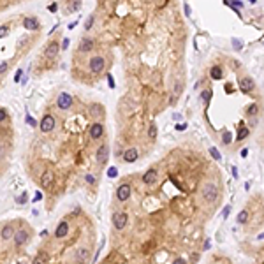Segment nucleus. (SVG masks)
I'll use <instances>...</instances> for the list:
<instances>
[{
  "instance_id": "f257e3e1",
  "label": "nucleus",
  "mask_w": 264,
  "mask_h": 264,
  "mask_svg": "<svg viewBox=\"0 0 264 264\" xmlns=\"http://www.w3.org/2000/svg\"><path fill=\"white\" fill-rule=\"evenodd\" d=\"M203 197H204L208 203H213V201L218 197V189H217L215 183H204L203 187Z\"/></svg>"
},
{
  "instance_id": "f03ea898",
  "label": "nucleus",
  "mask_w": 264,
  "mask_h": 264,
  "mask_svg": "<svg viewBox=\"0 0 264 264\" xmlns=\"http://www.w3.org/2000/svg\"><path fill=\"white\" fill-rule=\"evenodd\" d=\"M53 129H55V116L53 114H44L43 122H41V130H43L44 134H48Z\"/></svg>"
},
{
  "instance_id": "7ed1b4c3",
  "label": "nucleus",
  "mask_w": 264,
  "mask_h": 264,
  "mask_svg": "<svg viewBox=\"0 0 264 264\" xmlns=\"http://www.w3.org/2000/svg\"><path fill=\"white\" fill-rule=\"evenodd\" d=\"M56 106H58L60 109H69L70 106H72V97H70L69 93H65V92H62L58 95V99H56Z\"/></svg>"
},
{
  "instance_id": "20e7f679",
  "label": "nucleus",
  "mask_w": 264,
  "mask_h": 264,
  "mask_svg": "<svg viewBox=\"0 0 264 264\" xmlns=\"http://www.w3.org/2000/svg\"><path fill=\"white\" fill-rule=\"evenodd\" d=\"M127 220H129V217H127L125 211H118V213L113 217V224H114V227H116L118 231H122V229L127 226Z\"/></svg>"
},
{
  "instance_id": "39448f33",
  "label": "nucleus",
  "mask_w": 264,
  "mask_h": 264,
  "mask_svg": "<svg viewBox=\"0 0 264 264\" xmlns=\"http://www.w3.org/2000/svg\"><path fill=\"white\" fill-rule=\"evenodd\" d=\"M104 65H106V62H104L102 56H92L90 58V70L92 72H102Z\"/></svg>"
},
{
  "instance_id": "423d86ee",
  "label": "nucleus",
  "mask_w": 264,
  "mask_h": 264,
  "mask_svg": "<svg viewBox=\"0 0 264 264\" xmlns=\"http://www.w3.org/2000/svg\"><path fill=\"white\" fill-rule=\"evenodd\" d=\"M116 197H118L120 201H127L130 197V185L129 183H123L120 185L118 189H116Z\"/></svg>"
},
{
  "instance_id": "0eeeda50",
  "label": "nucleus",
  "mask_w": 264,
  "mask_h": 264,
  "mask_svg": "<svg viewBox=\"0 0 264 264\" xmlns=\"http://www.w3.org/2000/svg\"><path fill=\"white\" fill-rule=\"evenodd\" d=\"M108 153H109L108 145H101V146H99L97 153H95V157H97V162H99V164H106V160H108Z\"/></svg>"
},
{
  "instance_id": "6e6552de",
  "label": "nucleus",
  "mask_w": 264,
  "mask_h": 264,
  "mask_svg": "<svg viewBox=\"0 0 264 264\" xmlns=\"http://www.w3.org/2000/svg\"><path fill=\"white\" fill-rule=\"evenodd\" d=\"M104 134V127H102V123H92L90 125V137L92 139H99L101 136Z\"/></svg>"
},
{
  "instance_id": "1a4fd4ad",
  "label": "nucleus",
  "mask_w": 264,
  "mask_h": 264,
  "mask_svg": "<svg viewBox=\"0 0 264 264\" xmlns=\"http://www.w3.org/2000/svg\"><path fill=\"white\" fill-rule=\"evenodd\" d=\"M58 51H60V43L53 41V43H49L48 48H46V56H48V58H55V56L58 55Z\"/></svg>"
},
{
  "instance_id": "9d476101",
  "label": "nucleus",
  "mask_w": 264,
  "mask_h": 264,
  "mask_svg": "<svg viewBox=\"0 0 264 264\" xmlns=\"http://www.w3.org/2000/svg\"><path fill=\"white\" fill-rule=\"evenodd\" d=\"M239 86H241L243 92H252L253 88H255V81L252 79V78H241V81H239Z\"/></svg>"
},
{
  "instance_id": "9b49d317",
  "label": "nucleus",
  "mask_w": 264,
  "mask_h": 264,
  "mask_svg": "<svg viewBox=\"0 0 264 264\" xmlns=\"http://www.w3.org/2000/svg\"><path fill=\"white\" fill-rule=\"evenodd\" d=\"M90 114H92V116H95V118H102L104 114H106V109L102 108V106H101V104H92V106H90Z\"/></svg>"
},
{
  "instance_id": "f8f14e48",
  "label": "nucleus",
  "mask_w": 264,
  "mask_h": 264,
  "mask_svg": "<svg viewBox=\"0 0 264 264\" xmlns=\"http://www.w3.org/2000/svg\"><path fill=\"white\" fill-rule=\"evenodd\" d=\"M28 239V232L27 231H16V234H14V243H16L18 247H21V245H25Z\"/></svg>"
},
{
  "instance_id": "ddd939ff",
  "label": "nucleus",
  "mask_w": 264,
  "mask_h": 264,
  "mask_svg": "<svg viewBox=\"0 0 264 264\" xmlns=\"http://www.w3.org/2000/svg\"><path fill=\"white\" fill-rule=\"evenodd\" d=\"M157 181V171L155 169H150V171H146L145 174H143V183L146 185H151Z\"/></svg>"
},
{
  "instance_id": "4468645a",
  "label": "nucleus",
  "mask_w": 264,
  "mask_h": 264,
  "mask_svg": "<svg viewBox=\"0 0 264 264\" xmlns=\"http://www.w3.org/2000/svg\"><path fill=\"white\" fill-rule=\"evenodd\" d=\"M76 259H78V262H86L88 259H90V252H88V248H78L76 250Z\"/></svg>"
},
{
  "instance_id": "2eb2a0df",
  "label": "nucleus",
  "mask_w": 264,
  "mask_h": 264,
  "mask_svg": "<svg viewBox=\"0 0 264 264\" xmlns=\"http://www.w3.org/2000/svg\"><path fill=\"white\" fill-rule=\"evenodd\" d=\"M23 27L27 28V30H37L39 21L35 20V18H32V16H27L25 20H23Z\"/></svg>"
},
{
  "instance_id": "dca6fc26",
  "label": "nucleus",
  "mask_w": 264,
  "mask_h": 264,
  "mask_svg": "<svg viewBox=\"0 0 264 264\" xmlns=\"http://www.w3.org/2000/svg\"><path fill=\"white\" fill-rule=\"evenodd\" d=\"M67 232H69V224H67V222H60L58 227H56V231H55V236L64 238V236H67Z\"/></svg>"
},
{
  "instance_id": "f3484780",
  "label": "nucleus",
  "mask_w": 264,
  "mask_h": 264,
  "mask_svg": "<svg viewBox=\"0 0 264 264\" xmlns=\"http://www.w3.org/2000/svg\"><path fill=\"white\" fill-rule=\"evenodd\" d=\"M92 48H93V41H92V39L85 37L83 41H81V44H79V51H81V53H86V51H90Z\"/></svg>"
},
{
  "instance_id": "a211bd4d",
  "label": "nucleus",
  "mask_w": 264,
  "mask_h": 264,
  "mask_svg": "<svg viewBox=\"0 0 264 264\" xmlns=\"http://www.w3.org/2000/svg\"><path fill=\"white\" fill-rule=\"evenodd\" d=\"M137 159V150L136 148H129V150L123 153V160L125 162H134Z\"/></svg>"
},
{
  "instance_id": "6ab92c4d",
  "label": "nucleus",
  "mask_w": 264,
  "mask_h": 264,
  "mask_svg": "<svg viewBox=\"0 0 264 264\" xmlns=\"http://www.w3.org/2000/svg\"><path fill=\"white\" fill-rule=\"evenodd\" d=\"M51 181H53V171H44L43 178H41V183H43V187H49V185H51Z\"/></svg>"
},
{
  "instance_id": "aec40b11",
  "label": "nucleus",
  "mask_w": 264,
  "mask_h": 264,
  "mask_svg": "<svg viewBox=\"0 0 264 264\" xmlns=\"http://www.w3.org/2000/svg\"><path fill=\"white\" fill-rule=\"evenodd\" d=\"M49 262V255L46 252H41L35 255V259H34V264H48Z\"/></svg>"
},
{
  "instance_id": "412c9836",
  "label": "nucleus",
  "mask_w": 264,
  "mask_h": 264,
  "mask_svg": "<svg viewBox=\"0 0 264 264\" xmlns=\"http://www.w3.org/2000/svg\"><path fill=\"white\" fill-rule=\"evenodd\" d=\"M12 234H16V232H12V227L11 226H4L2 227V234H0V238H2V241H7Z\"/></svg>"
},
{
  "instance_id": "4be33fe9",
  "label": "nucleus",
  "mask_w": 264,
  "mask_h": 264,
  "mask_svg": "<svg viewBox=\"0 0 264 264\" xmlns=\"http://www.w3.org/2000/svg\"><path fill=\"white\" fill-rule=\"evenodd\" d=\"M210 76H211V79H222V78H224V72H222V69L218 65H215V67H211Z\"/></svg>"
},
{
  "instance_id": "5701e85b",
  "label": "nucleus",
  "mask_w": 264,
  "mask_h": 264,
  "mask_svg": "<svg viewBox=\"0 0 264 264\" xmlns=\"http://www.w3.org/2000/svg\"><path fill=\"white\" fill-rule=\"evenodd\" d=\"M248 220V211L247 210H241L238 213V224H245Z\"/></svg>"
},
{
  "instance_id": "b1692460",
  "label": "nucleus",
  "mask_w": 264,
  "mask_h": 264,
  "mask_svg": "<svg viewBox=\"0 0 264 264\" xmlns=\"http://www.w3.org/2000/svg\"><path fill=\"white\" fill-rule=\"evenodd\" d=\"M248 134H250V130H248L247 127H241V129H239V132H238V136H236V141L245 139V137H247Z\"/></svg>"
},
{
  "instance_id": "393cba45",
  "label": "nucleus",
  "mask_w": 264,
  "mask_h": 264,
  "mask_svg": "<svg viewBox=\"0 0 264 264\" xmlns=\"http://www.w3.org/2000/svg\"><path fill=\"white\" fill-rule=\"evenodd\" d=\"M231 141H232V132L224 130V134H222V143H224V145H229Z\"/></svg>"
},
{
  "instance_id": "a878e982",
  "label": "nucleus",
  "mask_w": 264,
  "mask_h": 264,
  "mask_svg": "<svg viewBox=\"0 0 264 264\" xmlns=\"http://www.w3.org/2000/svg\"><path fill=\"white\" fill-rule=\"evenodd\" d=\"M210 155L213 157V159H215V160H220V159H222V155H220V151L217 150L215 146H211V148H210Z\"/></svg>"
},
{
  "instance_id": "bb28decb",
  "label": "nucleus",
  "mask_w": 264,
  "mask_h": 264,
  "mask_svg": "<svg viewBox=\"0 0 264 264\" xmlns=\"http://www.w3.org/2000/svg\"><path fill=\"white\" fill-rule=\"evenodd\" d=\"M148 136H150V139H155V137H157V125H150V129H148Z\"/></svg>"
},
{
  "instance_id": "cd10ccee",
  "label": "nucleus",
  "mask_w": 264,
  "mask_h": 264,
  "mask_svg": "<svg viewBox=\"0 0 264 264\" xmlns=\"http://www.w3.org/2000/svg\"><path fill=\"white\" fill-rule=\"evenodd\" d=\"M247 114H250V116H253V114H257V104H250L247 109Z\"/></svg>"
},
{
  "instance_id": "c85d7f7f",
  "label": "nucleus",
  "mask_w": 264,
  "mask_h": 264,
  "mask_svg": "<svg viewBox=\"0 0 264 264\" xmlns=\"http://www.w3.org/2000/svg\"><path fill=\"white\" fill-rule=\"evenodd\" d=\"M93 21H95V18H93V16H88V20H86V23H85V30H90V28H92V25H93Z\"/></svg>"
},
{
  "instance_id": "c756f323",
  "label": "nucleus",
  "mask_w": 264,
  "mask_h": 264,
  "mask_svg": "<svg viewBox=\"0 0 264 264\" xmlns=\"http://www.w3.org/2000/svg\"><path fill=\"white\" fill-rule=\"evenodd\" d=\"M27 194H25V192H23V194L21 195H20V197H18V199H16V203H18V204H25V203H27Z\"/></svg>"
},
{
  "instance_id": "7c9ffc66",
  "label": "nucleus",
  "mask_w": 264,
  "mask_h": 264,
  "mask_svg": "<svg viewBox=\"0 0 264 264\" xmlns=\"http://www.w3.org/2000/svg\"><path fill=\"white\" fill-rule=\"evenodd\" d=\"M201 99H203V101H206V102H208V101H210V99H211V92H210V90H206V92H203V93H201Z\"/></svg>"
},
{
  "instance_id": "2f4dec72",
  "label": "nucleus",
  "mask_w": 264,
  "mask_h": 264,
  "mask_svg": "<svg viewBox=\"0 0 264 264\" xmlns=\"http://www.w3.org/2000/svg\"><path fill=\"white\" fill-rule=\"evenodd\" d=\"M229 213H231V206L227 204L226 208L222 210V217H224V218H227V217H229Z\"/></svg>"
},
{
  "instance_id": "473e14b6",
  "label": "nucleus",
  "mask_w": 264,
  "mask_h": 264,
  "mask_svg": "<svg viewBox=\"0 0 264 264\" xmlns=\"http://www.w3.org/2000/svg\"><path fill=\"white\" fill-rule=\"evenodd\" d=\"M108 174H109V178H114L118 172H116V167H109V171H108Z\"/></svg>"
},
{
  "instance_id": "72a5a7b5",
  "label": "nucleus",
  "mask_w": 264,
  "mask_h": 264,
  "mask_svg": "<svg viewBox=\"0 0 264 264\" xmlns=\"http://www.w3.org/2000/svg\"><path fill=\"white\" fill-rule=\"evenodd\" d=\"M6 116H7V109L2 108V109H0V122H4V120H6Z\"/></svg>"
},
{
  "instance_id": "f704fd0d",
  "label": "nucleus",
  "mask_w": 264,
  "mask_h": 264,
  "mask_svg": "<svg viewBox=\"0 0 264 264\" xmlns=\"http://www.w3.org/2000/svg\"><path fill=\"white\" fill-rule=\"evenodd\" d=\"M229 6H231V7H243V2H239V0H234V2H229Z\"/></svg>"
},
{
  "instance_id": "c9c22d12",
  "label": "nucleus",
  "mask_w": 264,
  "mask_h": 264,
  "mask_svg": "<svg viewBox=\"0 0 264 264\" xmlns=\"http://www.w3.org/2000/svg\"><path fill=\"white\" fill-rule=\"evenodd\" d=\"M7 30H9V28H7L6 25H2V27H0V37H6Z\"/></svg>"
},
{
  "instance_id": "e433bc0d",
  "label": "nucleus",
  "mask_w": 264,
  "mask_h": 264,
  "mask_svg": "<svg viewBox=\"0 0 264 264\" xmlns=\"http://www.w3.org/2000/svg\"><path fill=\"white\" fill-rule=\"evenodd\" d=\"M106 78H108L109 88H114V79H113V76H111V74H108V76H106Z\"/></svg>"
},
{
  "instance_id": "4c0bfd02",
  "label": "nucleus",
  "mask_w": 264,
  "mask_h": 264,
  "mask_svg": "<svg viewBox=\"0 0 264 264\" xmlns=\"http://www.w3.org/2000/svg\"><path fill=\"white\" fill-rule=\"evenodd\" d=\"M232 43H234V48L236 49H241V41L239 39H232Z\"/></svg>"
},
{
  "instance_id": "58836bf2",
  "label": "nucleus",
  "mask_w": 264,
  "mask_h": 264,
  "mask_svg": "<svg viewBox=\"0 0 264 264\" xmlns=\"http://www.w3.org/2000/svg\"><path fill=\"white\" fill-rule=\"evenodd\" d=\"M79 7H81V2H74V4L70 6V9H72V11H78Z\"/></svg>"
},
{
  "instance_id": "ea45409f",
  "label": "nucleus",
  "mask_w": 264,
  "mask_h": 264,
  "mask_svg": "<svg viewBox=\"0 0 264 264\" xmlns=\"http://www.w3.org/2000/svg\"><path fill=\"white\" fill-rule=\"evenodd\" d=\"M172 264H187V261L181 259V257H178V259H174V262H172Z\"/></svg>"
},
{
  "instance_id": "a19ab883",
  "label": "nucleus",
  "mask_w": 264,
  "mask_h": 264,
  "mask_svg": "<svg viewBox=\"0 0 264 264\" xmlns=\"http://www.w3.org/2000/svg\"><path fill=\"white\" fill-rule=\"evenodd\" d=\"M7 70V64L6 62H2V65H0V72H2V74H4V72H6Z\"/></svg>"
},
{
  "instance_id": "79ce46f5",
  "label": "nucleus",
  "mask_w": 264,
  "mask_h": 264,
  "mask_svg": "<svg viewBox=\"0 0 264 264\" xmlns=\"http://www.w3.org/2000/svg\"><path fill=\"white\" fill-rule=\"evenodd\" d=\"M62 48H64V49H67V48H69V39H67V37L64 39V43H62Z\"/></svg>"
},
{
  "instance_id": "37998d69",
  "label": "nucleus",
  "mask_w": 264,
  "mask_h": 264,
  "mask_svg": "<svg viewBox=\"0 0 264 264\" xmlns=\"http://www.w3.org/2000/svg\"><path fill=\"white\" fill-rule=\"evenodd\" d=\"M27 123H30V125H34V127H35V120H34L32 116H27Z\"/></svg>"
},
{
  "instance_id": "c03bdc74",
  "label": "nucleus",
  "mask_w": 264,
  "mask_h": 264,
  "mask_svg": "<svg viewBox=\"0 0 264 264\" xmlns=\"http://www.w3.org/2000/svg\"><path fill=\"white\" fill-rule=\"evenodd\" d=\"M187 129V125L185 123H180V125H176V130H180V132H181V130H185Z\"/></svg>"
},
{
  "instance_id": "a18cd8bd",
  "label": "nucleus",
  "mask_w": 264,
  "mask_h": 264,
  "mask_svg": "<svg viewBox=\"0 0 264 264\" xmlns=\"http://www.w3.org/2000/svg\"><path fill=\"white\" fill-rule=\"evenodd\" d=\"M86 181H88V183H93V181H95V178H93L92 174H86Z\"/></svg>"
},
{
  "instance_id": "49530a36",
  "label": "nucleus",
  "mask_w": 264,
  "mask_h": 264,
  "mask_svg": "<svg viewBox=\"0 0 264 264\" xmlns=\"http://www.w3.org/2000/svg\"><path fill=\"white\" fill-rule=\"evenodd\" d=\"M183 9H185V14H187V16H190V7H189V4H185Z\"/></svg>"
},
{
  "instance_id": "de8ad7c7",
  "label": "nucleus",
  "mask_w": 264,
  "mask_h": 264,
  "mask_svg": "<svg viewBox=\"0 0 264 264\" xmlns=\"http://www.w3.org/2000/svg\"><path fill=\"white\" fill-rule=\"evenodd\" d=\"M21 72H23L21 69H20V70L16 72V76H14V81H20V78H21Z\"/></svg>"
},
{
  "instance_id": "09e8293b",
  "label": "nucleus",
  "mask_w": 264,
  "mask_h": 264,
  "mask_svg": "<svg viewBox=\"0 0 264 264\" xmlns=\"http://www.w3.org/2000/svg\"><path fill=\"white\" fill-rule=\"evenodd\" d=\"M247 155H248V148H243V150H241V157H243V159H247Z\"/></svg>"
},
{
  "instance_id": "8fccbe9b",
  "label": "nucleus",
  "mask_w": 264,
  "mask_h": 264,
  "mask_svg": "<svg viewBox=\"0 0 264 264\" xmlns=\"http://www.w3.org/2000/svg\"><path fill=\"white\" fill-rule=\"evenodd\" d=\"M180 92H181V85H176V86H174V93H176V95H178Z\"/></svg>"
},
{
  "instance_id": "3c124183",
  "label": "nucleus",
  "mask_w": 264,
  "mask_h": 264,
  "mask_svg": "<svg viewBox=\"0 0 264 264\" xmlns=\"http://www.w3.org/2000/svg\"><path fill=\"white\" fill-rule=\"evenodd\" d=\"M43 199V194H41V192H35V199L34 201H41Z\"/></svg>"
},
{
  "instance_id": "603ef678",
  "label": "nucleus",
  "mask_w": 264,
  "mask_h": 264,
  "mask_svg": "<svg viewBox=\"0 0 264 264\" xmlns=\"http://www.w3.org/2000/svg\"><path fill=\"white\" fill-rule=\"evenodd\" d=\"M232 176H234V178H238V169L234 166H232Z\"/></svg>"
},
{
  "instance_id": "864d4df0",
  "label": "nucleus",
  "mask_w": 264,
  "mask_h": 264,
  "mask_svg": "<svg viewBox=\"0 0 264 264\" xmlns=\"http://www.w3.org/2000/svg\"><path fill=\"white\" fill-rule=\"evenodd\" d=\"M56 7H58V6H56V4H53V6H49V11H56Z\"/></svg>"
},
{
  "instance_id": "5fc2aeb1",
  "label": "nucleus",
  "mask_w": 264,
  "mask_h": 264,
  "mask_svg": "<svg viewBox=\"0 0 264 264\" xmlns=\"http://www.w3.org/2000/svg\"><path fill=\"white\" fill-rule=\"evenodd\" d=\"M181 120V114H174V122H180Z\"/></svg>"
},
{
  "instance_id": "6e6d98bb",
  "label": "nucleus",
  "mask_w": 264,
  "mask_h": 264,
  "mask_svg": "<svg viewBox=\"0 0 264 264\" xmlns=\"http://www.w3.org/2000/svg\"><path fill=\"white\" fill-rule=\"evenodd\" d=\"M257 238H259V239H264V232H262V234H259Z\"/></svg>"
}]
</instances>
